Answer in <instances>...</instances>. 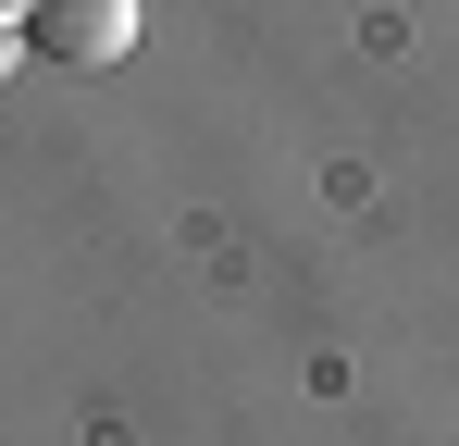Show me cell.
Wrapping results in <instances>:
<instances>
[{
  "mask_svg": "<svg viewBox=\"0 0 459 446\" xmlns=\"http://www.w3.org/2000/svg\"><path fill=\"white\" fill-rule=\"evenodd\" d=\"M13 50H25V25H0V63H13Z\"/></svg>",
  "mask_w": 459,
  "mask_h": 446,
  "instance_id": "obj_2",
  "label": "cell"
},
{
  "mask_svg": "<svg viewBox=\"0 0 459 446\" xmlns=\"http://www.w3.org/2000/svg\"><path fill=\"white\" fill-rule=\"evenodd\" d=\"M25 38H38L50 63L100 74V63H125V50H137V0H38V13H25Z\"/></svg>",
  "mask_w": 459,
  "mask_h": 446,
  "instance_id": "obj_1",
  "label": "cell"
},
{
  "mask_svg": "<svg viewBox=\"0 0 459 446\" xmlns=\"http://www.w3.org/2000/svg\"><path fill=\"white\" fill-rule=\"evenodd\" d=\"M25 13H38V0H0V25H25Z\"/></svg>",
  "mask_w": 459,
  "mask_h": 446,
  "instance_id": "obj_3",
  "label": "cell"
}]
</instances>
